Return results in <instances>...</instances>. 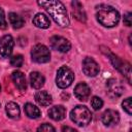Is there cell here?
I'll use <instances>...</instances> for the list:
<instances>
[{
    "mask_svg": "<svg viewBox=\"0 0 132 132\" xmlns=\"http://www.w3.org/2000/svg\"><path fill=\"white\" fill-rule=\"evenodd\" d=\"M31 57L36 63H47L51 60V53L44 44H36L32 47Z\"/></svg>",
    "mask_w": 132,
    "mask_h": 132,
    "instance_id": "cell-5",
    "label": "cell"
},
{
    "mask_svg": "<svg viewBox=\"0 0 132 132\" xmlns=\"http://www.w3.org/2000/svg\"><path fill=\"white\" fill-rule=\"evenodd\" d=\"M8 20H9L10 25H11L12 28H14V29H20V28H22V27L24 26V24H25L24 19H23L21 15H19L18 13H15V12H10V13L8 14Z\"/></svg>",
    "mask_w": 132,
    "mask_h": 132,
    "instance_id": "cell-20",
    "label": "cell"
},
{
    "mask_svg": "<svg viewBox=\"0 0 132 132\" xmlns=\"http://www.w3.org/2000/svg\"><path fill=\"white\" fill-rule=\"evenodd\" d=\"M33 24L38 28L46 29L51 26V21L44 13L39 12V13H36L35 16L33 18Z\"/></svg>",
    "mask_w": 132,
    "mask_h": 132,
    "instance_id": "cell-16",
    "label": "cell"
},
{
    "mask_svg": "<svg viewBox=\"0 0 132 132\" xmlns=\"http://www.w3.org/2000/svg\"><path fill=\"white\" fill-rule=\"evenodd\" d=\"M7 28V22L5 19V14H4V10L2 8H0V29L4 30Z\"/></svg>",
    "mask_w": 132,
    "mask_h": 132,
    "instance_id": "cell-26",
    "label": "cell"
},
{
    "mask_svg": "<svg viewBox=\"0 0 132 132\" xmlns=\"http://www.w3.org/2000/svg\"><path fill=\"white\" fill-rule=\"evenodd\" d=\"M24 110H25V113L27 114L28 118L30 119H37L41 116V112H40V109L35 106L34 104L28 102L25 104V107H24Z\"/></svg>",
    "mask_w": 132,
    "mask_h": 132,
    "instance_id": "cell-18",
    "label": "cell"
},
{
    "mask_svg": "<svg viewBox=\"0 0 132 132\" xmlns=\"http://www.w3.org/2000/svg\"><path fill=\"white\" fill-rule=\"evenodd\" d=\"M14 46V41L11 35H4L0 38V55L3 58L10 57Z\"/></svg>",
    "mask_w": 132,
    "mask_h": 132,
    "instance_id": "cell-7",
    "label": "cell"
},
{
    "mask_svg": "<svg viewBox=\"0 0 132 132\" xmlns=\"http://www.w3.org/2000/svg\"><path fill=\"white\" fill-rule=\"evenodd\" d=\"M73 79H74V73L69 67L62 66L58 69L56 76V84L60 89L68 88L72 84Z\"/></svg>",
    "mask_w": 132,
    "mask_h": 132,
    "instance_id": "cell-4",
    "label": "cell"
},
{
    "mask_svg": "<svg viewBox=\"0 0 132 132\" xmlns=\"http://www.w3.org/2000/svg\"><path fill=\"white\" fill-rule=\"evenodd\" d=\"M122 106H123V109L128 113V114H131L132 113V103H131V97H128L126 98L123 102H122Z\"/></svg>",
    "mask_w": 132,
    "mask_h": 132,
    "instance_id": "cell-24",
    "label": "cell"
},
{
    "mask_svg": "<svg viewBox=\"0 0 132 132\" xmlns=\"http://www.w3.org/2000/svg\"><path fill=\"white\" fill-rule=\"evenodd\" d=\"M24 63V58L22 55H14L10 58V65L13 67H21Z\"/></svg>",
    "mask_w": 132,
    "mask_h": 132,
    "instance_id": "cell-22",
    "label": "cell"
},
{
    "mask_svg": "<svg viewBox=\"0 0 132 132\" xmlns=\"http://www.w3.org/2000/svg\"><path fill=\"white\" fill-rule=\"evenodd\" d=\"M48 117L54 121H61L66 117V108L63 105H55L50 108Z\"/></svg>",
    "mask_w": 132,
    "mask_h": 132,
    "instance_id": "cell-13",
    "label": "cell"
},
{
    "mask_svg": "<svg viewBox=\"0 0 132 132\" xmlns=\"http://www.w3.org/2000/svg\"><path fill=\"white\" fill-rule=\"evenodd\" d=\"M50 42H51V46L54 50H56L58 52H61V53H66L71 48L70 41L68 39L62 37V36L55 35V36L51 37Z\"/></svg>",
    "mask_w": 132,
    "mask_h": 132,
    "instance_id": "cell-6",
    "label": "cell"
},
{
    "mask_svg": "<svg viewBox=\"0 0 132 132\" xmlns=\"http://www.w3.org/2000/svg\"><path fill=\"white\" fill-rule=\"evenodd\" d=\"M74 95L80 101H86L91 95V88L86 82H78L74 88Z\"/></svg>",
    "mask_w": 132,
    "mask_h": 132,
    "instance_id": "cell-11",
    "label": "cell"
},
{
    "mask_svg": "<svg viewBox=\"0 0 132 132\" xmlns=\"http://www.w3.org/2000/svg\"><path fill=\"white\" fill-rule=\"evenodd\" d=\"M71 4L73 6V15L80 22H86L87 18H86V13L82 9V5L77 1H73Z\"/></svg>",
    "mask_w": 132,
    "mask_h": 132,
    "instance_id": "cell-21",
    "label": "cell"
},
{
    "mask_svg": "<svg viewBox=\"0 0 132 132\" xmlns=\"http://www.w3.org/2000/svg\"><path fill=\"white\" fill-rule=\"evenodd\" d=\"M37 132H56V130L52 125L44 123V124H41L37 128Z\"/></svg>",
    "mask_w": 132,
    "mask_h": 132,
    "instance_id": "cell-25",
    "label": "cell"
},
{
    "mask_svg": "<svg viewBox=\"0 0 132 132\" xmlns=\"http://www.w3.org/2000/svg\"><path fill=\"white\" fill-rule=\"evenodd\" d=\"M99 65L97 62L90 57H87L82 61V71L88 76H96L99 73Z\"/></svg>",
    "mask_w": 132,
    "mask_h": 132,
    "instance_id": "cell-8",
    "label": "cell"
},
{
    "mask_svg": "<svg viewBox=\"0 0 132 132\" xmlns=\"http://www.w3.org/2000/svg\"><path fill=\"white\" fill-rule=\"evenodd\" d=\"M101 121L106 127H112L119 124L120 122V114L114 109H106L101 117Z\"/></svg>",
    "mask_w": 132,
    "mask_h": 132,
    "instance_id": "cell-9",
    "label": "cell"
},
{
    "mask_svg": "<svg viewBox=\"0 0 132 132\" xmlns=\"http://www.w3.org/2000/svg\"><path fill=\"white\" fill-rule=\"evenodd\" d=\"M70 119L77 126L85 127V126H87L91 123L92 113H91V111L88 107H86L84 105H77L71 110Z\"/></svg>",
    "mask_w": 132,
    "mask_h": 132,
    "instance_id": "cell-3",
    "label": "cell"
},
{
    "mask_svg": "<svg viewBox=\"0 0 132 132\" xmlns=\"http://www.w3.org/2000/svg\"><path fill=\"white\" fill-rule=\"evenodd\" d=\"M0 91H1V86H0Z\"/></svg>",
    "mask_w": 132,
    "mask_h": 132,
    "instance_id": "cell-29",
    "label": "cell"
},
{
    "mask_svg": "<svg viewBox=\"0 0 132 132\" xmlns=\"http://www.w3.org/2000/svg\"><path fill=\"white\" fill-rule=\"evenodd\" d=\"M29 79H30L31 87L34 88V89H37V90L40 89L41 87H43L44 81H45L44 76L40 72H37V71L31 72L30 73V76H29Z\"/></svg>",
    "mask_w": 132,
    "mask_h": 132,
    "instance_id": "cell-15",
    "label": "cell"
},
{
    "mask_svg": "<svg viewBox=\"0 0 132 132\" xmlns=\"http://www.w3.org/2000/svg\"><path fill=\"white\" fill-rule=\"evenodd\" d=\"M5 110H6L8 118H10V119H19L20 118L21 110H20L19 105L15 102H8L6 104Z\"/></svg>",
    "mask_w": 132,
    "mask_h": 132,
    "instance_id": "cell-19",
    "label": "cell"
},
{
    "mask_svg": "<svg viewBox=\"0 0 132 132\" xmlns=\"http://www.w3.org/2000/svg\"><path fill=\"white\" fill-rule=\"evenodd\" d=\"M62 132H77L74 128L70 127V126H63L62 127Z\"/></svg>",
    "mask_w": 132,
    "mask_h": 132,
    "instance_id": "cell-28",
    "label": "cell"
},
{
    "mask_svg": "<svg viewBox=\"0 0 132 132\" xmlns=\"http://www.w3.org/2000/svg\"><path fill=\"white\" fill-rule=\"evenodd\" d=\"M38 5L42 6L53 18V20L60 27H67L69 25V19L67 10L61 1L50 0V1H38Z\"/></svg>",
    "mask_w": 132,
    "mask_h": 132,
    "instance_id": "cell-1",
    "label": "cell"
},
{
    "mask_svg": "<svg viewBox=\"0 0 132 132\" xmlns=\"http://www.w3.org/2000/svg\"><path fill=\"white\" fill-rule=\"evenodd\" d=\"M35 100L41 106H48L52 103V101H53L52 96L46 91H39V92H37L35 94Z\"/></svg>",
    "mask_w": 132,
    "mask_h": 132,
    "instance_id": "cell-17",
    "label": "cell"
},
{
    "mask_svg": "<svg viewBox=\"0 0 132 132\" xmlns=\"http://www.w3.org/2000/svg\"><path fill=\"white\" fill-rule=\"evenodd\" d=\"M106 87H107V91H108V94L111 98H117V97H120L123 93V88L121 87V85L114 79V78H110L107 84H106Z\"/></svg>",
    "mask_w": 132,
    "mask_h": 132,
    "instance_id": "cell-12",
    "label": "cell"
},
{
    "mask_svg": "<svg viewBox=\"0 0 132 132\" xmlns=\"http://www.w3.org/2000/svg\"><path fill=\"white\" fill-rule=\"evenodd\" d=\"M131 13L130 12H128L125 16H124V24L126 25V26H128V27H130L131 26V24H132V22H131Z\"/></svg>",
    "mask_w": 132,
    "mask_h": 132,
    "instance_id": "cell-27",
    "label": "cell"
},
{
    "mask_svg": "<svg viewBox=\"0 0 132 132\" xmlns=\"http://www.w3.org/2000/svg\"><path fill=\"white\" fill-rule=\"evenodd\" d=\"M91 106L93 107L94 110H99L102 106H103V101L100 97H97V96H94L92 99H91Z\"/></svg>",
    "mask_w": 132,
    "mask_h": 132,
    "instance_id": "cell-23",
    "label": "cell"
},
{
    "mask_svg": "<svg viewBox=\"0 0 132 132\" xmlns=\"http://www.w3.org/2000/svg\"><path fill=\"white\" fill-rule=\"evenodd\" d=\"M97 21L104 27L111 28L119 24L120 13L119 11L109 5H102L98 8L96 12Z\"/></svg>",
    "mask_w": 132,
    "mask_h": 132,
    "instance_id": "cell-2",
    "label": "cell"
},
{
    "mask_svg": "<svg viewBox=\"0 0 132 132\" xmlns=\"http://www.w3.org/2000/svg\"><path fill=\"white\" fill-rule=\"evenodd\" d=\"M110 58V61L112 62V64H113V66L117 68V69H119L123 74H125L126 76H127V78H128V81L130 82V75H131V70H130V65L128 64V63H125V62H123L120 58H118L117 56H114L113 54H110V56H109Z\"/></svg>",
    "mask_w": 132,
    "mask_h": 132,
    "instance_id": "cell-10",
    "label": "cell"
},
{
    "mask_svg": "<svg viewBox=\"0 0 132 132\" xmlns=\"http://www.w3.org/2000/svg\"><path fill=\"white\" fill-rule=\"evenodd\" d=\"M11 78L15 85V87L20 91H25L27 89V82H26V77L25 74L21 71H13L11 74Z\"/></svg>",
    "mask_w": 132,
    "mask_h": 132,
    "instance_id": "cell-14",
    "label": "cell"
}]
</instances>
